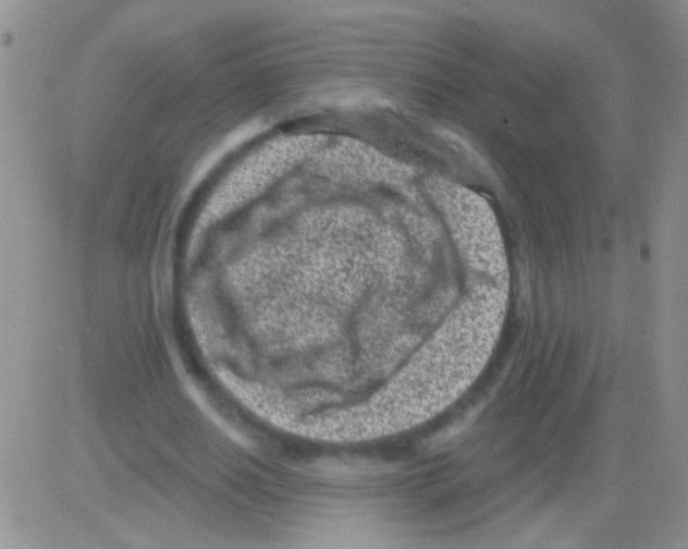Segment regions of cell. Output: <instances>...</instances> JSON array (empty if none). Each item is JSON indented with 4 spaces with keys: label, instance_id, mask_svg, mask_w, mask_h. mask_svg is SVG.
Segmentation results:
<instances>
[{
    "label": "cell",
    "instance_id": "6da1fadb",
    "mask_svg": "<svg viewBox=\"0 0 688 549\" xmlns=\"http://www.w3.org/2000/svg\"><path fill=\"white\" fill-rule=\"evenodd\" d=\"M447 196V212L467 264L500 285L506 263L492 212L481 198L457 186H450Z\"/></svg>",
    "mask_w": 688,
    "mask_h": 549
}]
</instances>
